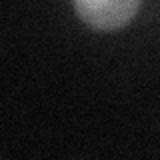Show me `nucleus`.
<instances>
[{"label":"nucleus","instance_id":"nucleus-1","mask_svg":"<svg viewBox=\"0 0 160 160\" xmlns=\"http://www.w3.org/2000/svg\"><path fill=\"white\" fill-rule=\"evenodd\" d=\"M142 0H72L76 16L98 32L124 28L138 14Z\"/></svg>","mask_w":160,"mask_h":160}]
</instances>
